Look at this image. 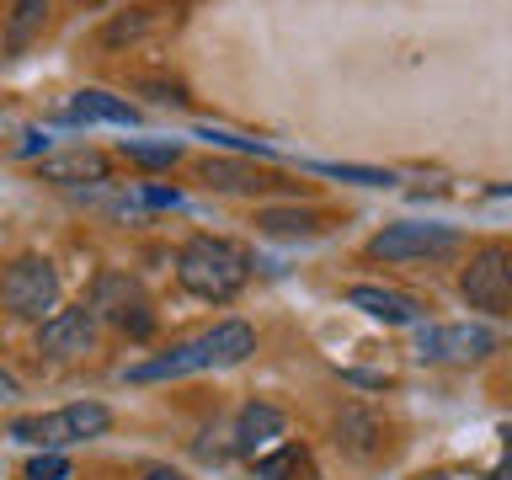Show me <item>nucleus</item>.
Listing matches in <instances>:
<instances>
[{
    "label": "nucleus",
    "mask_w": 512,
    "mask_h": 480,
    "mask_svg": "<svg viewBox=\"0 0 512 480\" xmlns=\"http://www.w3.org/2000/svg\"><path fill=\"white\" fill-rule=\"evenodd\" d=\"M256 352V331L246 320H219L208 326L203 336L192 342H176L166 358H150V363H134L128 368V384H155V379H182V374H203V368H235Z\"/></svg>",
    "instance_id": "f257e3e1"
},
{
    "label": "nucleus",
    "mask_w": 512,
    "mask_h": 480,
    "mask_svg": "<svg viewBox=\"0 0 512 480\" xmlns=\"http://www.w3.org/2000/svg\"><path fill=\"white\" fill-rule=\"evenodd\" d=\"M251 278V262L246 251L230 246L219 235H192L182 251H176V283L187 288L192 299H208V304H230Z\"/></svg>",
    "instance_id": "f03ea898"
},
{
    "label": "nucleus",
    "mask_w": 512,
    "mask_h": 480,
    "mask_svg": "<svg viewBox=\"0 0 512 480\" xmlns=\"http://www.w3.org/2000/svg\"><path fill=\"white\" fill-rule=\"evenodd\" d=\"M107 427H112V411H107V406H96V400H75V406L48 411V416H16V422H11V438H16V443H32V448H54V454H64L70 443L102 438Z\"/></svg>",
    "instance_id": "7ed1b4c3"
},
{
    "label": "nucleus",
    "mask_w": 512,
    "mask_h": 480,
    "mask_svg": "<svg viewBox=\"0 0 512 480\" xmlns=\"http://www.w3.org/2000/svg\"><path fill=\"white\" fill-rule=\"evenodd\" d=\"M59 304V272L48 256H16L0 272V310L16 320H48Z\"/></svg>",
    "instance_id": "20e7f679"
},
{
    "label": "nucleus",
    "mask_w": 512,
    "mask_h": 480,
    "mask_svg": "<svg viewBox=\"0 0 512 480\" xmlns=\"http://www.w3.org/2000/svg\"><path fill=\"white\" fill-rule=\"evenodd\" d=\"M86 310H91L96 320H112V326H118L123 336H134V342H144V336L155 331L150 299H144L139 278H128V272H96Z\"/></svg>",
    "instance_id": "39448f33"
},
{
    "label": "nucleus",
    "mask_w": 512,
    "mask_h": 480,
    "mask_svg": "<svg viewBox=\"0 0 512 480\" xmlns=\"http://www.w3.org/2000/svg\"><path fill=\"white\" fill-rule=\"evenodd\" d=\"M454 251H459V230H448V224H384L368 240L374 262H443Z\"/></svg>",
    "instance_id": "423d86ee"
},
{
    "label": "nucleus",
    "mask_w": 512,
    "mask_h": 480,
    "mask_svg": "<svg viewBox=\"0 0 512 480\" xmlns=\"http://www.w3.org/2000/svg\"><path fill=\"white\" fill-rule=\"evenodd\" d=\"M459 294L475 310H507L512 304V251L507 246H480L470 256V267L459 272Z\"/></svg>",
    "instance_id": "0eeeda50"
},
{
    "label": "nucleus",
    "mask_w": 512,
    "mask_h": 480,
    "mask_svg": "<svg viewBox=\"0 0 512 480\" xmlns=\"http://www.w3.org/2000/svg\"><path fill=\"white\" fill-rule=\"evenodd\" d=\"M502 347V336L491 326H422L416 336V358L427 363H475V358H491Z\"/></svg>",
    "instance_id": "6e6552de"
},
{
    "label": "nucleus",
    "mask_w": 512,
    "mask_h": 480,
    "mask_svg": "<svg viewBox=\"0 0 512 480\" xmlns=\"http://www.w3.org/2000/svg\"><path fill=\"white\" fill-rule=\"evenodd\" d=\"M96 347V315L86 304H70V310H54L38 326V352L48 358H80V352Z\"/></svg>",
    "instance_id": "1a4fd4ad"
},
{
    "label": "nucleus",
    "mask_w": 512,
    "mask_h": 480,
    "mask_svg": "<svg viewBox=\"0 0 512 480\" xmlns=\"http://www.w3.org/2000/svg\"><path fill=\"white\" fill-rule=\"evenodd\" d=\"M347 304L363 315L384 320V326H422V299L400 294V288H374V283H358L347 288Z\"/></svg>",
    "instance_id": "9d476101"
},
{
    "label": "nucleus",
    "mask_w": 512,
    "mask_h": 480,
    "mask_svg": "<svg viewBox=\"0 0 512 480\" xmlns=\"http://www.w3.org/2000/svg\"><path fill=\"white\" fill-rule=\"evenodd\" d=\"M171 27H176V11H171V6H139V11L112 16L96 43H102V48H123V43H144V38H155V32H171Z\"/></svg>",
    "instance_id": "9b49d317"
},
{
    "label": "nucleus",
    "mask_w": 512,
    "mask_h": 480,
    "mask_svg": "<svg viewBox=\"0 0 512 480\" xmlns=\"http://www.w3.org/2000/svg\"><path fill=\"white\" fill-rule=\"evenodd\" d=\"M43 182H59V187H96V182H107V155L102 150H64V155H43V166H38Z\"/></svg>",
    "instance_id": "f8f14e48"
},
{
    "label": "nucleus",
    "mask_w": 512,
    "mask_h": 480,
    "mask_svg": "<svg viewBox=\"0 0 512 480\" xmlns=\"http://www.w3.org/2000/svg\"><path fill=\"white\" fill-rule=\"evenodd\" d=\"M283 427H288V416L278 406H267V400H251L246 411L235 416V454H256V448H267L272 438H283Z\"/></svg>",
    "instance_id": "ddd939ff"
},
{
    "label": "nucleus",
    "mask_w": 512,
    "mask_h": 480,
    "mask_svg": "<svg viewBox=\"0 0 512 480\" xmlns=\"http://www.w3.org/2000/svg\"><path fill=\"white\" fill-rule=\"evenodd\" d=\"M198 176H203L214 192H267V187H288L283 176H262L256 166H246V160H224V155L203 160Z\"/></svg>",
    "instance_id": "4468645a"
},
{
    "label": "nucleus",
    "mask_w": 512,
    "mask_h": 480,
    "mask_svg": "<svg viewBox=\"0 0 512 480\" xmlns=\"http://www.w3.org/2000/svg\"><path fill=\"white\" fill-rule=\"evenodd\" d=\"M70 123H118V128H134L139 123V107L123 102V96H107V91H75V102L64 107Z\"/></svg>",
    "instance_id": "2eb2a0df"
},
{
    "label": "nucleus",
    "mask_w": 512,
    "mask_h": 480,
    "mask_svg": "<svg viewBox=\"0 0 512 480\" xmlns=\"http://www.w3.org/2000/svg\"><path fill=\"white\" fill-rule=\"evenodd\" d=\"M336 448L352 459H374L379 454V422H374V411H363V406H342L336 411Z\"/></svg>",
    "instance_id": "dca6fc26"
},
{
    "label": "nucleus",
    "mask_w": 512,
    "mask_h": 480,
    "mask_svg": "<svg viewBox=\"0 0 512 480\" xmlns=\"http://www.w3.org/2000/svg\"><path fill=\"white\" fill-rule=\"evenodd\" d=\"M320 214L310 208H256V230L262 235H278V240H304V235H320Z\"/></svg>",
    "instance_id": "f3484780"
},
{
    "label": "nucleus",
    "mask_w": 512,
    "mask_h": 480,
    "mask_svg": "<svg viewBox=\"0 0 512 480\" xmlns=\"http://www.w3.org/2000/svg\"><path fill=\"white\" fill-rule=\"evenodd\" d=\"M256 475L262 480H320L315 459L304 454L299 443H283V448H272V454H262L256 459Z\"/></svg>",
    "instance_id": "a211bd4d"
},
{
    "label": "nucleus",
    "mask_w": 512,
    "mask_h": 480,
    "mask_svg": "<svg viewBox=\"0 0 512 480\" xmlns=\"http://www.w3.org/2000/svg\"><path fill=\"white\" fill-rule=\"evenodd\" d=\"M43 22H48V0H16V6H11V22H6V48H11V54L38 38Z\"/></svg>",
    "instance_id": "6ab92c4d"
},
{
    "label": "nucleus",
    "mask_w": 512,
    "mask_h": 480,
    "mask_svg": "<svg viewBox=\"0 0 512 480\" xmlns=\"http://www.w3.org/2000/svg\"><path fill=\"white\" fill-rule=\"evenodd\" d=\"M320 176H336V182H358V187H390L395 176L390 171H374V166H342V160H315Z\"/></svg>",
    "instance_id": "aec40b11"
},
{
    "label": "nucleus",
    "mask_w": 512,
    "mask_h": 480,
    "mask_svg": "<svg viewBox=\"0 0 512 480\" xmlns=\"http://www.w3.org/2000/svg\"><path fill=\"white\" fill-rule=\"evenodd\" d=\"M123 155L139 160V166H176L182 160V144H144V139H123Z\"/></svg>",
    "instance_id": "412c9836"
},
{
    "label": "nucleus",
    "mask_w": 512,
    "mask_h": 480,
    "mask_svg": "<svg viewBox=\"0 0 512 480\" xmlns=\"http://www.w3.org/2000/svg\"><path fill=\"white\" fill-rule=\"evenodd\" d=\"M27 480H70V459L64 454H54V448H43V454H32L27 459V470H22Z\"/></svg>",
    "instance_id": "4be33fe9"
},
{
    "label": "nucleus",
    "mask_w": 512,
    "mask_h": 480,
    "mask_svg": "<svg viewBox=\"0 0 512 480\" xmlns=\"http://www.w3.org/2000/svg\"><path fill=\"white\" fill-rule=\"evenodd\" d=\"M139 91H155V102H176V107L187 102V86H182V80H160V75H144V80H139Z\"/></svg>",
    "instance_id": "5701e85b"
},
{
    "label": "nucleus",
    "mask_w": 512,
    "mask_h": 480,
    "mask_svg": "<svg viewBox=\"0 0 512 480\" xmlns=\"http://www.w3.org/2000/svg\"><path fill=\"white\" fill-rule=\"evenodd\" d=\"M139 198H144V208H176V192L171 187H144Z\"/></svg>",
    "instance_id": "b1692460"
},
{
    "label": "nucleus",
    "mask_w": 512,
    "mask_h": 480,
    "mask_svg": "<svg viewBox=\"0 0 512 480\" xmlns=\"http://www.w3.org/2000/svg\"><path fill=\"white\" fill-rule=\"evenodd\" d=\"M502 448H507V459H502V464H496V470H491V480H512V427L502 432Z\"/></svg>",
    "instance_id": "393cba45"
},
{
    "label": "nucleus",
    "mask_w": 512,
    "mask_h": 480,
    "mask_svg": "<svg viewBox=\"0 0 512 480\" xmlns=\"http://www.w3.org/2000/svg\"><path fill=\"white\" fill-rule=\"evenodd\" d=\"M16 395H22V384H16L6 368H0V400H16Z\"/></svg>",
    "instance_id": "a878e982"
},
{
    "label": "nucleus",
    "mask_w": 512,
    "mask_h": 480,
    "mask_svg": "<svg viewBox=\"0 0 512 480\" xmlns=\"http://www.w3.org/2000/svg\"><path fill=\"white\" fill-rule=\"evenodd\" d=\"M144 480H187V475H176V470H166V464H150V470H144Z\"/></svg>",
    "instance_id": "bb28decb"
},
{
    "label": "nucleus",
    "mask_w": 512,
    "mask_h": 480,
    "mask_svg": "<svg viewBox=\"0 0 512 480\" xmlns=\"http://www.w3.org/2000/svg\"><path fill=\"white\" fill-rule=\"evenodd\" d=\"M422 480H454V475H443V470H432V475H422Z\"/></svg>",
    "instance_id": "cd10ccee"
},
{
    "label": "nucleus",
    "mask_w": 512,
    "mask_h": 480,
    "mask_svg": "<svg viewBox=\"0 0 512 480\" xmlns=\"http://www.w3.org/2000/svg\"><path fill=\"white\" fill-rule=\"evenodd\" d=\"M496 198H512V187H496Z\"/></svg>",
    "instance_id": "c85d7f7f"
},
{
    "label": "nucleus",
    "mask_w": 512,
    "mask_h": 480,
    "mask_svg": "<svg viewBox=\"0 0 512 480\" xmlns=\"http://www.w3.org/2000/svg\"><path fill=\"white\" fill-rule=\"evenodd\" d=\"M80 6H102V0H80Z\"/></svg>",
    "instance_id": "c756f323"
}]
</instances>
